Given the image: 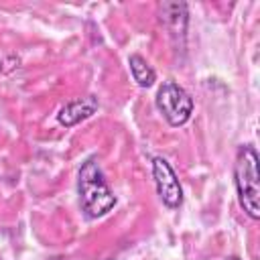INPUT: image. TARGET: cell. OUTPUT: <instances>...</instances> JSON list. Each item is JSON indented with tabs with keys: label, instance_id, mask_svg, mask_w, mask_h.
I'll return each mask as SVG.
<instances>
[{
	"label": "cell",
	"instance_id": "1",
	"mask_svg": "<svg viewBox=\"0 0 260 260\" xmlns=\"http://www.w3.org/2000/svg\"><path fill=\"white\" fill-rule=\"evenodd\" d=\"M77 191H79L81 207L87 217H102L116 205V197L104 179L98 158H87L81 165Z\"/></svg>",
	"mask_w": 260,
	"mask_h": 260
},
{
	"label": "cell",
	"instance_id": "2",
	"mask_svg": "<svg viewBox=\"0 0 260 260\" xmlns=\"http://www.w3.org/2000/svg\"><path fill=\"white\" fill-rule=\"evenodd\" d=\"M234 177L240 205L252 219H260V171L254 146H242L238 150Z\"/></svg>",
	"mask_w": 260,
	"mask_h": 260
},
{
	"label": "cell",
	"instance_id": "3",
	"mask_svg": "<svg viewBox=\"0 0 260 260\" xmlns=\"http://www.w3.org/2000/svg\"><path fill=\"white\" fill-rule=\"evenodd\" d=\"M156 108L171 126H183L193 114V100L175 81H165L156 91Z\"/></svg>",
	"mask_w": 260,
	"mask_h": 260
},
{
	"label": "cell",
	"instance_id": "4",
	"mask_svg": "<svg viewBox=\"0 0 260 260\" xmlns=\"http://www.w3.org/2000/svg\"><path fill=\"white\" fill-rule=\"evenodd\" d=\"M152 179L156 185V193L167 207L175 209L183 203V189H181L179 177L162 156L152 158Z\"/></svg>",
	"mask_w": 260,
	"mask_h": 260
},
{
	"label": "cell",
	"instance_id": "5",
	"mask_svg": "<svg viewBox=\"0 0 260 260\" xmlns=\"http://www.w3.org/2000/svg\"><path fill=\"white\" fill-rule=\"evenodd\" d=\"M98 110V100L93 95H85V98H75L71 102H67L59 114H57V120L59 124L63 126H75L83 120H87L89 116H93Z\"/></svg>",
	"mask_w": 260,
	"mask_h": 260
},
{
	"label": "cell",
	"instance_id": "6",
	"mask_svg": "<svg viewBox=\"0 0 260 260\" xmlns=\"http://www.w3.org/2000/svg\"><path fill=\"white\" fill-rule=\"evenodd\" d=\"M128 65H130V71H132L134 81H136L140 87H150V85L154 83L156 73H154V69L146 63V59H144V57H140V55H136V53H134V55H130Z\"/></svg>",
	"mask_w": 260,
	"mask_h": 260
},
{
	"label": "cell",
	"instance_id": "7",
	"mask_svg": "<svg viewBox=\"0 0 260 260\" xmlns=\"http://www.w3.org/2000/svg\"><path fill=\"white\" fill-rule=\"evenodd\" d=\"M228 260H240V258H238V256H230Z\"/></svg>",
	"mask_w": 260,
	"mask_h": 260
}]
</instances>
